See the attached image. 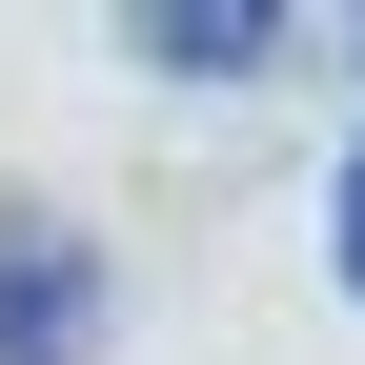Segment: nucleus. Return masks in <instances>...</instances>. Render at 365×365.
Masks as SVG:
<instances>
[{
  "mask_svg": "<svg viewBox=\"0 0 365 365\" xmlns=\"http://www.w3.org/2000/svg\"><path fill=\"white\" fill-rule=\"evenodd\" d=\"M325 244H345V284H365V143H345V182H325Z\"/></svg>",
  "mask_w": 365,
  "mask_h": 365,
  "instance_id": "7ed1b4c3",
  "label": "nucleus"
},
{
  "mask_svg": "<svg viewBox=\"0 0 365 365\" xmlns=\"http://www.w3.org/2000/svg\"><path fill=\"white\" fill-rule=\"evenodd\" d=\"M143 61H163V81H244V61H284V21H264V0H223V21H143Z\"/></svg>",
  "mask_w": 365,
  "mask_h": 365,
  "instance_id": "f03ea898",
  "label": "nucleus"
},
{
  "mask_svg": "<svg viewBox=\"0 0 365 365\" xmlns=\"http://www.w3.org/2000/svg\"><path fill=\"white\" fill-rule=\"evenodd\" d=\"M0 365H102V244L0 203Z\"/></svg>",
  "mask_w": 365,
  "mask_h": 365,
  "instance_id": "f257e3e1",
  "label": "nucleus"
}]
</instances>
